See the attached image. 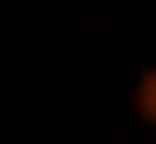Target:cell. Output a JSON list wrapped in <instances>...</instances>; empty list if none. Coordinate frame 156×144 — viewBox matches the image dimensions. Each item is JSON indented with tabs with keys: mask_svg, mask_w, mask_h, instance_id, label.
Here are the masks:
<instances>
[{
	"mask_svg": "<svg viewBox=\"0 0 156 144\" xmlns=\"http://www.w3.org/2000/svg\"><path fill=\"white\" fill-rule=\"evenodd\" d=\"M132 120H144V132H156V60H144V72H132Z\"/></svg>",
	"mask_w": 156,
	"mask_h": 144,
	"instance_id": "1",
	"label": "cell"
}]
</instances>
